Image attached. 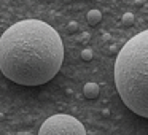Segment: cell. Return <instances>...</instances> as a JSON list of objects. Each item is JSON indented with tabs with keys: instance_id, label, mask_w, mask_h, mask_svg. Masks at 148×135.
I'll return each instance as SVG.
<instances>
[{
	"instance_id": "7a4b0ae2",
	"label": "cell",
	"mask_w": 148,
	"mask_h": 135,
	"mask_svg": "<svg viewBox=\"0 0 148 135\" xmlns=\"http://www.w3.org/2000/svg\"><path fill=\"white\" fill-rule=\"evenodd\" d=\"M115 86L124 105L148 119V29L119 49L115 61Z\"/></svg>"
},
{
	"instance_id": "3957f363",
	"label": "cell",
	"mask_w": 148,
	"mask_h": 135,
	"mask_svg": "<svg viewBox=\"0 0 148 135\" xmlns=\"http://www.w3.org/2000/svg\"><path fill=\"white\" fill-rule=\"evenodd\" d=\"M38 135H86L84 125L70 115H53L42 124Z\"/></svg>"
},
{
	"instance_id": "8992f818",
	"label": "cell",
	"mask_w": 148,
	"mask_h": 135,
	"mask_svg": "<svg viewBox=\"0 0 148 135\" xmlns=\"http://www.w3.org/2000/svg\"><path fill=\"white\" fill-rule=\"evenodd\" d=\"M134 14L132 13H124L123 14V18H121V22H123V26H126V27H131L132 24H134Z\"/></svg>"
},
{
	"instance_id": "6da1fadb",
	"label": "cell",
	"mask_w": 148,
	"mask_h": 135,
	"mask_svg": "<svg viewBox=\"0 0 148 135\" xmlns=\"http://www.w3.org/2000/svg\"><path fill=\"white\" fill-rule=\"evenodd\" d=\"M62 61V40L45 21H19L0 37V70L16 84L48 83L61 70Z\"/></svg>"
},
{
	"instance_id": "52a82bcc",
	"label": "cell",
	"mask_w": 148,
	"mask_h": 135,
	"mask_svg": "<svg viewBox=\"0 0 148 135\" xmlns=\"http://www.w3.org/2000/svg\"><path fill=\"white\" fill-rule=\"evenodd\" d=\"M92 56H94L92 51H91V49H88V48L81 51V59H83V61H86V62L91 61V59H92Z\"/></svg>"
},
{
	"instance_id": "5b68a950",
	"label": "cell",
	"mask_w": 148,
	"mask_h": 135,
	"mask_svg": "<svg viewBox=\"0 0 148 135\" xmlns=\"http://www.w3.org/2000/svg\"><path fill=\"white\" fill-rule=\"evenodd\" d=\"M86 19H88V22H89V26H97V24L102 21V13H100L99 10H89L88 11V14H86Z\"/></svg>"
},
{
	"instance_id": "277c9868",
	"label": "cell",
	"mask_w": 148,
	"mask_h": 135,
	"mask_svg": "<svg viewBox=\"0 0 148 135\" xmlns=\"http://www.w3.org/2000/svg\"><path fill=\"white\" fill-rule=\"evenodd\" d=\"M99 91H100V89H99V84L94 83V81L86 83V84H84V87H83L84 97H86V99H89V100L97 99V97H99Z\"/></svg>"
},
{
	"instance_id": "ba28073f",
	"label": "cell",
	"mask_w": 148,
	"mask_h": 135,
	"mask_svg": "<svg viewBox=\"0 0 148 135\" xmlns=\"http://www.w3.org/2000/svg\"><path fill=\"white\" fill-rule=\"evenodd\" d=\"M67 29H69V30H72V32H75V30L78 29V24L75 22V21H72V22H69V24H67Z\"/></svg>"
}]
</instances>
